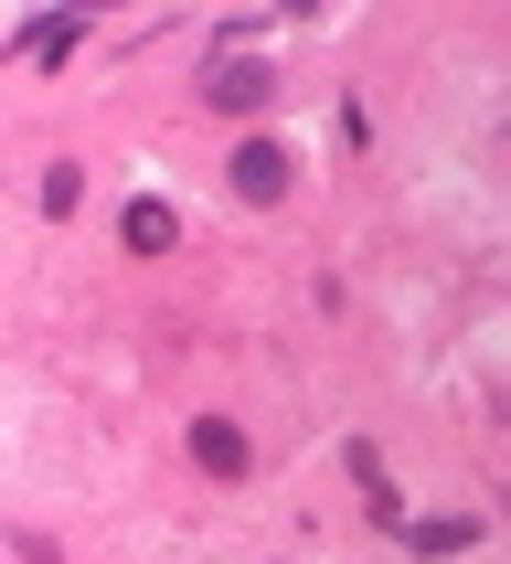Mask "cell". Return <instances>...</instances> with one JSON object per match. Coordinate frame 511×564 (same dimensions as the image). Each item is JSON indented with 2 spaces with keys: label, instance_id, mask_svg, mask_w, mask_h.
<instances>
[{
  "label": "cell",
  "instance_id": "1",
  "mask_svg": "<svg viewBox=\"0 0 511 564\" xmlns=\"http://www.w3.org/2000/svg\"><path fill=\"white\" fill-rule=\"evenodd\" d=\"M192 469H203V479H246L256 469L246 426H235V415H192Z\"/></svg>",
  "mask_w": 511,
  "mask_h": 564
},
{
  "label": "cell",
  "instance_id": "2",
  "mask_svg": "<svg viewBox=\"0 0 511 564\" xmlns=\"http://www.w3.org/2000/svg\"><path fill=\"white\" fill-rule=\"evenodd\" d=\"M224 182L246 192V203H278V192H287V150H278V139H235V160H224Z\"/></svg>",
  "mask_w": 511,
  "mask_h": 564
},
{
  "label": "cell",
  "instance_id": "3",
  "mask_svg": "<svg viewBox=\"0 0 511 564\" xmlns=\"http://www.w3.org/2000/svg\"><path fill=\"white\" fill-rule=\"evenodd\" d=\"M203 96H214L224 118H246V107H267V96H278V75H267V64H246V54H224L214 75H203Z\"/></svg>",
  "mask_w": 511,
  "mask_h": 564
},
{
  "label": "cell",
  "instance_id": "4",
  "mask_svg": "<svg viewBox=\"0 0 511 564\" xmlns=\"http://www.w3.org/2000/svg\"><path fill=\"white\" fill-rule=\"evenodd\" d=\"M341 469H351V490H362V511H373L383 533H405V501H394V479H383V458H373V447H362V437L341 447Z\"/></svg>",
  "mask_w": 511,
  "mask_h": 564
},
{
  "label": "cell",
  "instance_id": "5",
  "mask_svg": "<svg viewBox=\"0 0 511 564\" xmlns=\"http://www.w3.org/2000/svg\"><path fill=\"white\" fill-rule=\"evenodd\" d=\"M118 235H128V246H139V256H160V246H171V235H182V224H171V203H160V192H139Z\"/></svg>",
  "mask_w": 511,
  "mask_h": 564
},
{
  "label": "cell",
  "instance_id": "6",
  "mask_svg": "<svg viewBox=\"0 0 511 564\" xmlns=\"http://www.w3.org/2000/svg\"><path fill=\"white\" fill-rule=\"evenodd\" d=\"M405 543H415V554H469L479 522H469V511H437V522H405Z\"/></svg>",
  "mask_w": 511,
  "mask_h": 564
},
{
  "label": "cell",
  "instance_id": "7",
  "mask_svg": "<svg viewBox=\"0 0 511 564\" xmlns=\"http://www.w3.org/2000/svg\"><path fill=\"white\" fill-rule=\"evenodd\" d=\"M75 32H86V22H75V11H54V22L22 32V54H32V64H64V54H75Z\"/></svg>",
  "mask_w": 511,
  "mask_h": 564
},
{
  "label": "cell",
  "instance_id": "8",
  "mask_svg": "<svg viewBox=\"0 0 511 564\" xmlns=\"http://www.w3.org/2000/svg\"><path fill=\"white\" fill-rule=\"evenodd\" d=\"M75 203H86V171L54 160V171H43V214H75Z\"/></svg>",
  "mask_w": 511,
  "mask_h": 564
},
{
  "label": "cell",
  "instance_id": "9",
  "mask_svg": "<svg viewBox=\"0 0 511 564\" xmlns=\"http://www.w3.org/2000/svg\"><path fill=\"white\" fill-rule=\"evenodd\" d=\"M11 554H22V564H64V554H54L43 533H11Z\"/></svg>",
  "mask_w": 511,
  "mask_h": 564
}]
</instances>
